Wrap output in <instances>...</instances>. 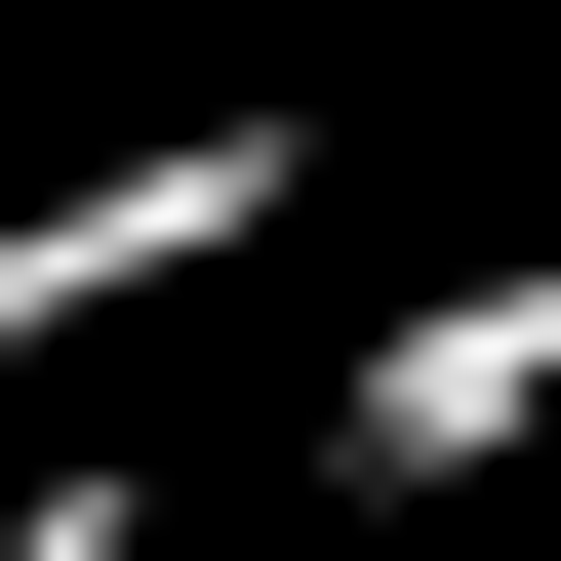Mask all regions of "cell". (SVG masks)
I'll return each mask as SVG.
<instances>
[{"mask_svg": "<svg viewBox=\"0 0 561 561\" xmlns=\"http://www.w3.org/2000/svg\"><path fill=\"white\" fill-rule=\"evenodd\" d=\"M0 561H161V481H41V522H0Z\"/></svg>", "mask_w": 561, "mask_h": 561, "instance_id": "obj_3", "label": "cell"}, {"mask_svg": "<svg viewBox=\"0 0 561 561\" xmlns=\"http://www.w3.org/2000/svg\"><path fill=\"white\" fill-rule=\"evenodd\" d=\"M280 161H321V121H161V161H81V201H0V362H81V321H161L201 241H280Z\"/></svg>", "mask_w": 561, "mask_h": 561, "instance_id": "obj_1", "label": "cell"}, {"mask_svg": "<svg viewBox=\"0 0 561 561\" xmlns=\"http://www.w3.org/2000/svg\"><path fill=\"white\" fill-rule=\"evenodd\" d=\"M522 442H561V241L442 280V321H362V401H321V481H362V522H442V481H522Z\"/></svg>", "mask_w": 561, "mask_h": 561, "instance_id": "obj_2", "label": "cell"}]
</instances>
